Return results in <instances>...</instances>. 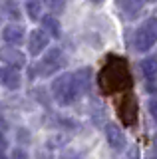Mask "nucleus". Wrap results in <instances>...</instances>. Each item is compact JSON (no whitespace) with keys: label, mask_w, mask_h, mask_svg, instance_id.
<instances>
[{"label":"nucleus","mask_w":157,"mask_h":159,"mask_svg":"<svg viewBox=\"0 0 157 159\" xmlns=\"http://www.w3.org/2000/svg\"><path fill=\"white\" fill-rule=\"evenodd\" d=\"M90 70H80L76 74H62L52 82V98L60 106H72L87 89Z\"/></svg>","instance_id":"nucleus-1"},{"label":"nucleus","mask_w":157,"mask_h":159,"mask_svg":"<svg viewBox=\"0 0 157 159\" xmlns=\"http://www.w3.org/2000/svg\"><path fill=\"white\" fill-rule=\"evenodd\" d=\"M157 44V16L147 18L133 36V46L137 52H147Z\"/></svg>","instance_id":"nucleus-2"},{"label":"nucleus","mask_w":157,"mask_h":159,"mask_svg":"<svg viewBox=\"0 0 157 159\" xmlns=\"http://www.w3.org/2000/svg\"><path fill=\"white\" fill-rule=\"evenodd\" d=\"M64 64H66L64 52L60 48H52V50H48V52L44 54V58L40 60V64H38V74L44 76V78H48V76H52V74H56Z\"/></svg>","instance_id":"nucleus-3"},{"label":"nucleus","mask_w":157,"mask_h":159,"mask_svg":"<svg viewBox=\"0 0 157 159\" xmlns=\"http://www.w3.org/2000/svg\"><path fill=\"white\" fill-rule=\"evenodd\" d=\"M0 60H2L6 66H12V68H16V70H20L26 66V56H24V52L22 50H18L16 46H4V48H0Z\"/></svg>","instance_id":"nucleus-4"},{"label":"nucleus","mask_w":157,"mask_h":159,"mask_svg":"<svg viewBox=\"0 0 157 159\" xmlns=\"http://www.w3.org/2000/svg\"><path fill=\"white\" fill-rule=\"evenodd\" d=\"M48 44H50V36L44 30H34L28 36V52L32 56H38V54H42L48 48Z\"/></svg>","instance_id":"nucleus-5"},{"label":"nucleus","mask_w":157,"mask_h":159,"mask_svg":"<svg viewBox=\"0 0 157 159\" xmlns=\"http://www.w3.org/2000/svg\"><path fill=\"white\" fill-rule=\"evenodd\" d=\"M0 84L8 89H18L22 84V78H20V72L12 66H4L0 68Z\"/></svg>","instance_id":"nucleus-6"},{"label":"nucleus","mask_w":157,"mask_h":159,"mask_svg":"<svg viewBox=\"0 0 157 159\" xmlns=\"http://www.w3.org/2000/svg\"><path fill=\"white\" fill-rule=\"evenodd\" d=\"M105 137H107V143H110L115 151L125 149V143H127L125 141V133L121 131L115 123H107V125H105Z\"/></svg>","instance_id":"nucleus-7"},{"label":"nucleus","mask_w":157,"mask_h":159,"mask_svg":"<svg viewBox=\"0 0 157 159\" xmlns=\"http://www.w3.org/2000/svg\"><path fill=\"white\" fill-rule=\"evenodd\" d=\"M24 34H26V30H24L22 24H8V26H4V30H2V40L6 44L16 46V44H22Z\"/></svg>","instance_id":"nucleus-8"},{"label":"nucleus","mask_w":157,"mask_h":159,"mask_svg":"<svg viewBox=\"0 0 157 159\" xmlns=\"http://www.w3.org/2000/svg\"><path fill=\"white\" fill-rule=\"evenodd\" d=\"M42 30L52 38H60L62 36V28H60V22H58L56 16L48 14V16H42Z\"/></svg>","instance_id":"nucleus-9"},{"label":"nucleus","mask_w":157,"mask_h":159,"mask_svg":"<svg viewBox=\"0 0 157 159\" xmlns=\"http://www.w3.org/2000/svg\"><path fill=\"white\" fill-rule=\"evenodd\" d=\"M141 72H143V76L147 82L155 84L157 82V58H145L143 62H141Z\"/></svg>","instance_id":"nucleus-10"},{"label":"nucleus","mask_w":157,"mask_h":159,"mask_svg":"<svg viewBox=\"0 0 157 159\" xmlns=\"http://www.w3.org/2000/svg\"><path fill=\"white\" fill-rule=\"evenodd\" d=\"M26 12H28V16H30V20H38L42 16V2L40 0H28Z\"/></svg>","instance_id":"nucleus-11"},{"label":"nucleus","mask_w":157,"mask_h":159,"mask_svg":"<svg viewBox=\"0 0 157 159\" xmlns=\"http://www.w3.org/2000/svg\"><path fill=\"white\" fill-rule=\"evenodd\" d=\"M4 12H6V16L10 20L20 18V6H18L14 0H6V2H4Z\"/></svg>","instance_id":"nucleus-12"},{"label":"nucleus","mask_w":157,"mask_h":159,"mask_svg":"<svg viewBox=\"0 0 157 159\" xmlns=\"http://www.w3.org/2000/svg\"><path fill=\"white\" fill-rule=\"evenodd\" d=\"M46 4L54 14H60V12H64V8H66V0H46Z\"/></svg>","instance_id":"nucleus-13"},{"label":"nucleus","mask_w":157,"mask_h":159,"mask_svg":"<svg viewBox=\"0 0 157 159\" xmlns=\"http://www.w3.org/2000/svg\"><path fill=\"white\" fill-rule=\"evenodd\" d=\"M10 159H30V157H28V151H26V149H22V147H16V149H12V153H10Z\"/></svg>","instance_id":"nucleus-14"},{"label":"nucleus","mask_w":157,"mask_h":159,"mask_svg":"<svg viewBox=\"0 0 157 159\" xmlns=\"http://www.w3.org/2000/svg\"><path fill=\"white\" fill-rule=\"evenodd\" d=\"M149 111H151V116L157 119V98H151L149 99Z\"/></svg>","instance_id":"nucleus-15"},{"label":"nucleus","mask_w":157,"mask_h":159,"mask_svg":"<svg viewBox=\"0 0 157 159\" xmlns=\"http://www.w3.org/2000/svg\"><path fill=\"white\" fill-rule=\"evenodd\" d=\"M129 159H139V149H137L135 145L131 147V151H129Z\"/></svg>","instance_id":"nucleus-16"},{"label":"nucleus","mask_w":157,"mask_h":159,"mask_svg":"<svg viewBox=\"0 0 157 159\" xmlns=\"http://www.w3.org/2000/svg\"><path fill=\"white\" fill-rule=\"evenodd\" d=\"M0 149H6V139H4L2 131H0Z\"/></svg>","instance_id":"nucleus-17"},{"label":"nucleus","mask_w":157,"mask_h":159,"mask_svg":"<svg viewBox=\"0 0 157 159\" xmlns=\"http://www.w3.org/2000/svg\"><path fill=\"white\" fill-rule=\"evenodd\" d=\"M125 2H127V4H131V6H139L143 0H125Z\"/></svg>","instance_id":"nucleus-18"},{"label":"nucleus","mask_w":157,"mask_h":159,"mask_svg":"<svg viewBox=\"0 0 157 159\" xmlns=\"http://www.w3.org/2000/svg\"><path fill=\"white\" fill-rule=\"evenodd\" d=\"M38 159H52V155H44V153L40 151V153H38Z\"/></svg>","instance_id":"nucleus-19"},{"label":"nucleus","mask_w":157,"mask_h":159,"mask_svg":"<svg viewBox=\"0 0 157 159\" xmlns=\"http://www.w3.org/2000/svg\"><path fill=\"white\" fill-rule=\"evenodd\" d=\"M0 159H8L6 157V149H0Z\"/></svg>","instance_id":"nucleus-20"},{"label":"nucleus","mask_w":157,"mask_h":159,"mask_svg":"<svg viewBox=\"0 0 157 159\" xmlns=\"http://www.w3.org/2000/svg\"><path fill=\"white\" fill-rule=\"evenodd\" d=\"M92 2H101V0H92Z\"/></svg>","instance_id":"nucleus-21"},{"label":"nucleus","mask_w":157,"mask_h":159,"mask_svg":"<svg viewBox=\"0 0 157 159\" xmlns=\"http://www.w3.org/2000/svg\"><path fill=\"white\" fill-rule=\"evenodd\" d=\"M0 24H2V16H0Z\"/></svg>","instance_id":"nucleus-22"},{"label":"nucleus","mask_w":157,"mask_h":159,"mask_svg":"<svg viewBox=\"0 0 157 159\" xmlns=\"http://www.w3.org/2000/svg\"><path fill=\"white\" fill-rule=\"evenodd\" d=\"M155 145H157V137H155Z\"/></svg>","instance_id":"nucleus-23"},{"label":"nucleus","mask_w":157,"mask_h":159,"mask_svg":"<svg viewBox=\"0 0 157 159\" xmlns=\"http://www.w3.org/2000/svg\"><path fill=\"white\" fill-rule=\"evenodd\" d=\"M155 159H157V157H155Z\"/></svg>","instance_id":"nucleus-24"}]
</instances>
